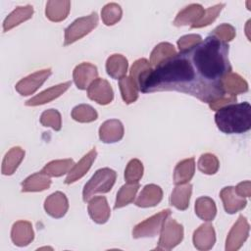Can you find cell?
<instances>
[{"label":"cell","instance_id":"obj_1","mask_svg":"<svg viewBox=\"0 0 251 251\" xmlns=\"http://www.w3.org/2000/svg\"><path fill=\"white\" fill-rule=\"evenodd\" d=\"M228 47L209 35L152 69L141 80L139 90L143 93L178 91L209 103L226 94L222 79L231 72Z\"/></svg>","mask_w":251,"mask_h":251},{"label":"cell","instance_id":"obj_2","mask_svg":"<svg viewBox=\"0 0 251 251\" xmlns=\"http://www.w3.org/2000/svg\"><path fill=\"white\" fill-rule=\"evenodd\" d=\"M215 123L225 133H243L251 128V106L248 102L234 103L217 111Z\"/></svg>","mask_w":251,"mask_h":251},{"label":"cell","instance_id":"obj_3","mask_svg":"<svg viewBox=\"0 0 251 251\" xmlns=\"http://www.w3.org/2000/svg\"><path fill=\"white\" fill-rule=\"evenodd\" d=\"M116 178L117 173L110 168H102L97 170L83 187V201H88L96 193L109 192L115 184Z\"/></svg>","mask_w":251,"mask_h":251},{"label":"cell","instance_id":"obj_4","mask_svg":"<svg viewBox=\"0 0 251 251\" xmlns=\"http://www.w3.org/2000/svg\"><path fill=\"white\" fill-rule=\"evenodd\" d=\"M98 25V16L97 14L91 13L88 16L81 17L76 19L73 24H71L65 29V42L64 45H70L86 34H88L92 29H94Z\"/></svg>","mask_w":251,"mask_h":251},{"label":"cell","instance_id":"obj_5","mask_svg":"<svg viewBox=\"0 0 251 251\" xmlns=\"http://www.w3.org/2000/svg\"><path fill=\"white\" fill-rule=\"evenodd\" d=\"M183 239V226L170 217L164 223L160 231L157 250H171Z\"/></svg>","mask_w":251,"mask_h":251},{"label":"cell","instance_id":"obj_6","mask_svg":"<svg viewBox=\"0 0 251 251\" xmlns=\"http://www.w3.org/2000/svg\"><path fill=\"white\" fill-rule=\"evenodd\" d=\"M171 216V210L165 209L154 216L146 219L145 221L137 224L132 229L133 238L142 237H153L157 235L166 222V220Z\"/></svg>","mask_w":251,"mask_h":251},{"label":"cell","instance_id":"obj_7","mask_svg":"<svg viewBox=\"0 0 251 251\" xmlns=\"http://www.w3.org/2000/svg\"><path fill=\"white\" fill-rule=\"evenodd\" d=\"M250 226L247 219L243 216H239L235 224L229 230L226 240V251H236L243 243L246 241L249 235Z\"/></svg>","mask_w":251,"mask_h":251},{"label":"cell","instance_id":"obj_8","mask_svg":"<svg viewBox=\"0 0 251 251\" xmlns=\"http://www.w3.org/2000/svg\"><path fill=\"white\" fill-rule=\"evenodd\" d=\"M51 69H44L37 71L23 79H21L15 86L16 90L23 96L33 94L50 76Z\"/></svg>","mask_w":251,"mask_h":251},{"label":"cell","instance_id":"obj_9","mask_svg":"<svg viewBox=\"0 0 251 251\" xmlns=\"http://www.w3.org/2000/svg\"><path fill=\"white\" fill-rule=\"evenodd\" d=\"M87 96L89 99L100 105H107L114 99V92L111 84L104 78L97 77L87 88Z\"/></svg>","mask_w":251,"mask_h":251},{"label":"cell","instance_id":"obj_10","mask_svg":"<svg viewBox=\"0 0 251 251\" xmlns=\"http://www.w3.org/2000/svg\"><path fill=\"white\" fill-rule=\"evenodd\" d=\"M97 76L98 71L96 66L88 62H83L77 65L73 72L74 81L76 87L81 90L88 88V86L97 78Z\"/></svg>","mask_w":251,"mask_h":251},{"label":"cell","instance_id":"obj_11","mask_svg":"<svg viewBox=\"0 0 251 251\" xmlns=\"http://www.w3.org/2000/svg\"><path fill=\"white\" fill-rule=\"evenodd\" d=\"M44 209L46 213L53 218L59 219L64 217L69 209V201L67 196L61 191L52 193L45 199Z\"/></svg>","mask_w":251,"mask_h":251},{"label":"cell","instance_id":"obj_12","mask_svg":"<svg viewBox=\"0 0 251 251\" xmlns=\"http://www.w3.org/2000/svg\"><path fill=\"white\" fill-rule=\"evenodd\" d=\"M88 214L97 224H105L111 215V210L105 196H96L89 199Z\"/></svg>","mask_w":251,"mask_h":251},{"label":"cell","instance_id":"obj_13","mask_svg":"<svg viewBox=\"0 0 251 251\" xmlns=\"http://www.w3.org/2000/svg\"><path fill=\"white\" fill-rule=\"evenodd\" d=\"M97 156V152L95 148L91 149L87 154H85L68 173V176L65 179L66 184H71L79 178H81L91 168L93 162L95 161Z\"/></svg>","mask_w":251,"mask_h":251},{"label":"cell","instance_id":"obj_14","mask_svg":"<svg viewBox=\"0 0 251 251\" xmlns=\"http://www.w3.org/2000/svg\"><path fill=\"white\" fill-rule=\"evenodd\" d=\"M220 197L223 201L224 208L226 213L234 214L246 207L247 200L239 196L232 186H226L220 192Z\"/></svg>","mask_w":251,"mask_h":251},{"label":"cell","instance_id":"obj_15","mask_svg":"<svg viewBox=\"0 0 251 251\" xmlns=\"http://www.w3.org/2000/svg\"><path fill=\"white\" fill-rule=\"evenodd\" d=\"M11 238L15 245L24 247L28 245L34 238L32 226L27 221L16 222L11 230Z\"/></svg>","mask_w":251,"mask_h":251},{"label":"cell","instance_id":"obj_16","mask_svg":"<svg viewBox=\"0 0 251 251\" xmlns=\"http://www.w3.org/2000/svg\"><path fill=\"white\" fill-rule=\"evenodd\" d=\"M124 126L116 119L104 122L99 128V138L104 143H114L120 141L124 136Z\"/></svg>","mask_w":251,"mask_h":251},{"label":"cell","instance_id":"obj_17","mask_svg":"<svg viewBox=\"0 0 251 251\" xmlns=\"http://www.w3.org/2000/svg\"><path fill=\"white\" fill-rule=\"evenodd\" d=\"M193 244L198 250H209L216 242V233L211 224L201 225L193 233Z\"/></svg>","mask_w":251,"mask_h":251},{"label":"cell","instance_id":"obj_18","mask_svg":"<svg viewBox=\"0 0 251 251\" xmlns=\"http://www.w3.org/2000/svg\"><path fill=\"white\" fill-rule=\"evenodd\" d=\"M71 84H72L71 81H67L64 83H60L58 85H54V86L40 92L39 94L35 95L34 97L28 99L25 102V105L26 106H38V105H43V104L49 103L52 100L61 96L71 86Z\"/></svg>","mask_w":251,"mask_h":251},{"label":"cell","instance_id":"obj_19","mask_svg":"<svg viewBox=\"0 0 251 251\" xmlns=\"http://www.w3.org/2000/svg\"><path fill=\"white\" fill-rule=\"evenodd\" d=\"M163 198V190L159 185L147 184L143 187L135 200V205L142 208L154 207L161 202Z\"/></svg>","mask_w":251,"mask_h":251},{"label":"cell","instance_id":"obj_20","mask_svg":"<svg viewBox=\"0 0 251 251\" xmlns=\"http://www.w3.org/2000/svg\"><path fill=\"white\" fill-rule=\"evenodd\" d=\"M204 12L205 10L200 4H190L182 9L180 12H178L173 24L176 26H182L188 25H192L201 19Z\"/></svg>","mask_w":251,"mask_h":251},{"label":"cell","instance_id":"obj_21","mask_svg":"<svg viewBox=\"0 0 251 251\" xmlns=\"http://www.w3.org/2000/svg\"><path fill=\"white\" fill-rule=\"evenodd\" d=\"M192 193V185L190 183L177 184L172 191L170 203L177 210L184 211L189 206L190 196Z\"/></svg>","mask_w":251,"mask_h":251},{"label":"cell","instance_id":"obj_22","mask_svg":"<svg viewBox=\"0 0 251 251\" xmlns=\"http://www.w3.org/2000/svg\"><path fill=\"white\" fill-rule=\"evenodd\" d=\"M71 9V2L68 0L63 1H57V0H51L48 1L45 8V15L46 17L55 23L64 21Z\"/></svg>","mask_w":251,"mask_h":251},{"label":"cell","instance_id":"obj_23","mask_svg":"<svg viewBox=\"0 0 251 251\" xmlns=\"http://www.w3.org/2000/svg\"><path fill=\"white\" fill-rule=\"evenodd\" d=\"M33 15V7L30 5L17 7L12 13L8 15L3 23V30L8 31L13 27L19 25L23 22L29 20Z\"/></svg>","mask_w":251,"mask_h":251},{"label":"cell","instance_id":"obj_24","mask_svg":"<svg viewBox=\"0 0 251 251\" xmlns=\"http://www.w3.org/2000/svg\"><path fill=\"white\" fill-rule=\"evenodd\" d=\"M222 86L226 93L228 94H240L248 91L247 81L238 74L228 73L222 79Z\"/></svg>","mask_w":251,"mask_h":251},{"label":"cell","instance_id":"obj_25","mask_svg":"<svg viewBox=\"0 0 251 251\" xmlns=\"http://www.w3.org/2000/svg\"><path fill=\"white\" fill-rule=\"evenodd\" d=\"M51 185L50 176L42 172L35 173L22 182L23 192H38L48 189Z\"/></svg>","mask_w":251,"mask_h":251},{"label":"cell","instance_id":"obj_26","mask_svg":"<svg viewBox=\"0 0 251 251\" xmlns=\"http://www.w3.org/2000/svg\"><path fill=\"white\" fill-rule=\"evenodd\" d=\"M195 160L194 158L184 159L177 163L174 171V182L176 185L188 183L194 176Z\"/></svg>","mask_w":251,"mask_h":251},{"label":"cell","instance_id":"obj_27","mask_svg":"<svg viewBox=\"0 0 251 251\" xmlns=\"http://www.w3.org/2000/svg\"><path fill=\"white\" fill-rule=\"evenodd\" d=\"M127 59L121 54H113L106 61L107 74L115 79H120L126 75L127 72Z\"/></svg>","mask_w":251,"mask_h":251},{"label":"cell","instance_id":"obj_28","mask_svg":"<svg viewBox=\"0 0 251 251\" xmlns=\"http://www.w3.org/2000/svg\"><path fill=\"white\" fill-rule=\"evenodd\" d=\"M25 157V151L19 147L11 148L5 155L3 162H2V169L1 172L4 176H11L13 175L20 164L22 163Z\"/></svg>","mask_w":251,"mask_h":251},{"label":"cell","instance_id":"obj_29","mask_svg":"<svg viewBox=\"0 0 251 251\" xmlns=\"http://www.w3.org/2000/svg\"><path fill=\"white\" fill-rule=\"evenodd\" d=\"M195 214L203 221H213L217 214V207L215 201L208 197L202 196L195 201Z\"/></svg>","mask_w":251,"mask_h":251},{"label":"cell","instance_id":"obj_30","mask_svg":"<svg viewBox=\"0 0 251 251\" xmlns=\"http://www.w3.org/2000/svg\"><path fill=\"white\" fill-rule=\"evenodd\" d=\"M176 54L175 46L169 42H161L155 46L150 55L151 66L157 67L166 60L172 58Z\"/></svg>","mask_w":251,"mask_h":251},{"label":"cell","instance_id":"obj_31","mask_svg":"<svg viewBox=\"0 0 251 251\" xmlns=\"http://www.w3.org/2000/svg\"><path fill=\"white\" fill-rule=\"evenodd\" d=\"M75 166L73 159H63V160H54L49 162L44 166L41 172L49 176H61L69 173L72 168Z\"/></svg>","mask_w":251,"mask_h":251},{"label":"cell","instance_id":"obj_32","mask_svg":"<svg viewBox=\"0 0 251 251\" xmlns=\"http://www.w3.org/2000/svg\"><path fill=\"white\" fill-rule=\"evenodd\" d=\"M139 184L138 183H126L123 185L117 193V198L115 202V209L125 207L129 203L133 202L135 195L138 191Z\"/></svg>","mask_w":251,"mask_h":251},{"label":"cell","instance_id":"obj_33","mask_svg":"<svg viewBox=\"0 0 251 251\" xmlns=\"http://www.w3.org/2000/svg\"><path fill=\"white\" fill-rule=\"evenodd\" d=\"M119 86H120L122 98L125 101V103L131 104L137 100L139 89L129 76L125 75L122 78H120Z\"/></svg>","mask_w":251,"mask_h":251},{"label":"cell","instance_id":"obj_34","mask_svg":"<svg viewBox=\"0 0 251 251\" xmlns=\"http://www.w3.org/2000/svg\"><path fill=\"white\" fill-rule=\"evenodd\" d=\"M152 70V66L150 62L144 58L136 60L130 68L129 77L136 84L139 89V85L143 77Z\"/></svg>","mask_w":251,"mask_h":251},{"label":"cell","instance_id":"obj_35","mask_svg":"<svg viewBox=\"0 0 251 251\" xmlns=\"http://www.w3.org/2000/svg\"><path fill=\"white\" fill-rule=\"evenodd\" d=\"M72 118L78 123H90L98 118V114L90 105L80 104L73 109Z\"/></svg>","mask_w":251,"mask_h":251},{"label":"cell","instance_id":"obj_36","mask_svg":"<svg viewBox=\"0 0 251 251\" xmlns=\"http://www.w3.org/2000/svg\"><path fill=\"white\" fill-rule=\"evenodd\" d=\"M122 15V8L117 3H108L101 10V18L106 25L117 24L121 20Z\"/></svg>","mask_w":251,"mask_h":251},{"label":"cell","instance_id":"obj_37","mask_svg":"<svg viewBox=\"0 0 251 251\" xmlns=\"http://www.w3.org/2000/svg\"><path fill=\"white\" fill-rule=\"evenodd\" d=\"M143 176V165L138 159H131L125 170L126 183H138Z\"/></svg>","mask_w":251,"mask_h":251},{"label":"cell","instance_id":"obj_38","mask_svg":"<svg viewBox=\"0 0 251 251\" xmlns=\"http://www.w3.org/2000/svg\"><path fill=\"white\" fill-rule=\"evenodd\" d=\"M198 169L205 175H214L218 172L220 162L212 153L202 154L198 160Z\"/></svg>","mask_w":251,"mask_h":251},{"label":"cell","instance_id":"obj_39","mask_svg":"<svg viewBox=\"0 0 251 251\" xmlns=\"http://www.w3.org/2000/svg\"><path fill=\"white\" fill-rule=\"evenodd\" d=\"M224 7H225V4H223V3L209 7L207 10H205L201 19L197 23L192 25L191 27L199 28V27H203V26H207V25H211L217 19V17L219 16V14L221 13V11L223 10Z\"/></svg>","mask_w":251,"mask_h":251},{"label":"cell","instance_id":"obj_40","mask_svg":"<svg viewBox=\"0 0 251 251\" xmlns=\"http://www.w3.org/2000/svg\"><path fill=\"white\" fill-rule=\"evenodd\" d=\"M40 123L44 126H50L58 131L62 127V117L59 111L55 109H48L41 114Z\"/></svg>","mask_w":251,"mask_h":251},{"label":"cell","instance_id":"obj_41","mask_svg":"<svg viewBox=\"0 0 251 251\" xmlns=\"http://www.w3.org/2000/svg\"><path fill=\"white\" fill-rule=\"evenodd\" d=\"M235 28L229 24H222L210 33V35L225 43L231 41L235 37Z\"/></svg>","mask_w":251,"mask_h":251},{"label":"cell","instance_id":"obj_42","mask_svg":"<svg viewBox=\"0 0 251 251\" xmlns=\"http://www.w3.org/2000/svg\"><path fill=\"white\" fill-rule=\"evenodd\" d=\"M201 41L202 37L199 34H187L181 36L177 40V47L179 49V52H181L192 48L193 46L199 44Z\"/></svg>","mask_w":251,"mask_h":251},{"label":"cell","instance_id":"obj_43","mask_svg":"<svg viewBox=\"0 0 251 251\" xmlns=\"http://www.w3.org/2000/svg\"><path fill=\"white\" fill-rule=\"evenodd\" d=\"M237 101V98H236V95H233V94H228V93H226L225 95L215 99V100H212L209 102V107L210 109L212 110H215V111H218L226 106H228V105H231V104H234L236 103Z\"/></svg>","mask_w":251,"mask_h":251},{"label":"cell","instance_id":"obj_44","mask_svg":"<svg viewBox=\"0 0 251 251\" xmlns=\"http://www.w3.org/2000/svg\"><path fill=\"white\" fill-rule=\"evenodd\" d=\"M235 192L241 197H250L251 196V182L250 180H245L238 183L234 187Z\"/></svg>","mask_w":251,"mask_h":251}]
</instances>
